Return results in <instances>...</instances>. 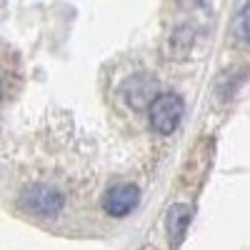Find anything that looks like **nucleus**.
Returning <instances> with one entry per match:
<instances>
[{
  "mask_svg": "<svg viewBox=\"0 0 250 250\" xmlns=\"http://www.w3.org/2000/svg\"><path fill=\"white\" fill-rule=\"evenodd\" d=\"M183 98L173 90H165V93H158L155 100L150 103L148 108V120H150V128L158 133V135H173L180 125V118H183Z\"/></svg>",
  "mask_w": 250,
  "mask_h": 250,
  "instance_id": "f257e3e1",
  "label": "nucleus"
},
{
  "mask_svg": "<svg viewBox=\"0 0 250 250\" xmlns=\"http://www.w3.org/2000/svg\"><path fill=\"white\" fill-rule=\"evenodd\" d=\"M20 205L25 208L28 213L40 215V218H53L62 210L65 198L62 193H58L50 185H28L23 193H20Z\"/></svg>",
  "mask_w": 250,
  "mask_h": 250,
  "instance_id": "f03ea898",
  "label": "nucleus"
},
{
  "mask_svg": "<svg viewBox=\"0 0 250 250\" xmlns=\"http://www.w3.org/2000/svg\"><path fill=\"white\" fill-rule=\"evenodd\" d=\"M138 203H140V188L130 183H120L103 195V210L110 218H125L135 210Z\"/></svg>",
  "mask_w": 250,
  "mask_h": 250,
  "instance_id": "7ed1b4c3",
  "label": "nucleus"
},
{
  "mask_svg": "<svg viewBox=\"0 0 250 250\" xmlns=\"http://www.w3.org/2000/svg\"><path fill=\"white\" fill-rule=\"evenodd\" d=\"M160 93L158 80L148 73H138L130 75L128 80L123 83V98L130 108L140 110V108H150V103L155 100V95Z\"/></svg>",
  "mask_w": 250,
  "mask_h": 250,
  "instance_id": "20e7f679",
  "label": "nucleus"
},
{
  "mask_svg": "<svg viewBox=\"0 0 250 250\" xmlns=\"http://www.w3.org/2000/svg\"><path fill=\"white\" fill-rule=\"evenodd\" d=\"M190 220H193L190 205H185V203L170 205L168 215H165V230H168V240H170L173 248H178L185 240V233H188V228H190Z\"/></svg>",
  "mask_w": 250,
  "mask_h": 250,
  "instance_id": "39448f33",
  "label": "nucleus"
},
{
  "mask_svg": "<svg viewBox=\"0 0 250 250\" xmlns=\"http://www.w3.org/2000/svg\"><path fill=\"white\" fill-rule=\"evenodd\" d=\"M238 30H240V38L245 43H250V0L243 5L240 10V18H238Z\"/></svg>",
  "mask_w": 250,
  "mask_h": 250,
  "instance_id": "423d86ee",
  "label": "nucleus"
}]
</instances>
